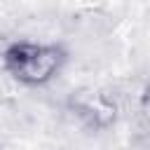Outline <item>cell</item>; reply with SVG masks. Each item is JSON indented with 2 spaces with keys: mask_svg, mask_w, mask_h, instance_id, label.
<instances>
[{
  "mask_svg": "<svg viewBox=\"0 0 150 150\" xmlns=\"http://www.w3.org/2000/svg\"><path fill=\"white\" fill-rule=\"evenodd\" d=\"M70 61V52L63 42H35L14 40L2 54V70L23 87H47L54 82Z\"/></svg>",
  "mask_w": 150,
  "mask_h": 150,
  "instance_id": "6da1fadb",
  "label": "cell"
},
{
  "mask_svg": "<svg viewBox=\"0 0 150 150\" xmlns=\"http://www.w3.org/2000/svg\"><path fill=\"white\" fill-rule=\"evenodd\" d=\"M66 110L87 131L101 134L117 124L120 103L112 94L98 87H77L66 96Z\"/></svg>",
  "mask_w": 150,
  "mask_h": 150,
  "instance_id": "7a4b0ae2",
  "label": "cell"
},
{
  "mask_svg": "<svg viewBox=\"0 0 150 150\" xmlns=\"http://www.w3.org/2000/svg\"><path fill=\"white\" fill-rule=\"evenodd\" d=\"M0 150H2V145H0Z\"/></svg>",
  "mask_w": 150,
  "mask_h": 150,
  "instance_id": "3957f363",
  "label": "cell"
}]
</instances>
